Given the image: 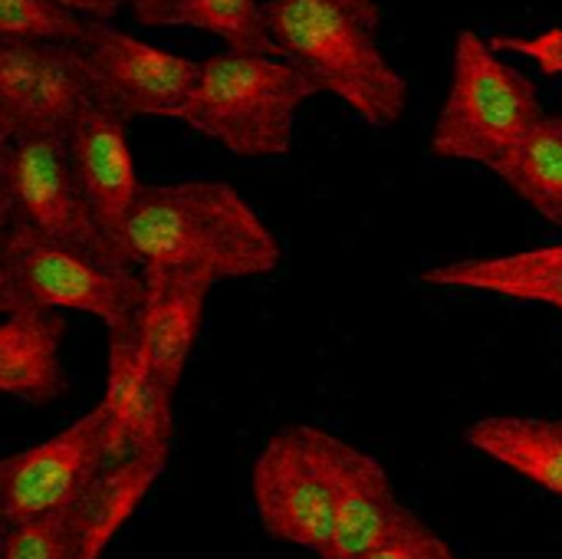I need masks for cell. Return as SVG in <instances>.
<instances>
[{"label": "cell", "instance_id": "cell-1", "mask_svg": "<svg viewBox=\"0 0 562 559\" xmlns=\"http://www.w3.org/2000/svg\"><path fill=\"white\" fill-rule=\"evenodd\" d=\"M135 267H178L217 280L263 277L283 250L257 208L227 181L142 185L122 231Z\"/></svg>", "mask_w": 562, "mask_h": 559}, {"label": "cell", "instance_id": "cell-2", "mask_svg": "<svg viewBox=\"0 0 562 559\" xmlns=\"http://www.w3.org/2000/svg\"><path fill=\"white\" fill-rule=\"evenodd\" d=\"M263 26L280 59L366 125L389 128L408 109V79L382 49L375 0H267Z\"/></svg>", "mask_w": 562, "mask_h": 559}, {"label": "cell", "instance_id": "cell-3", "mask_svg": "<svg viewBox=\"0 0 562 559\" xmlns=\"http://www.w3.org/2000/svg\"><path fill=\"white\" fill-rule=\"evenodd\" d=\"M313 96L319 89L286 59L224 49L198 63L178 122L237 158H283L293 148L300 109Z\"/></svg>", "mask_w": 562, "mask_h": 559}, {"label": "cell", "instance_id": "cell-4", "mask_svg": "<svg viewBox=\"0 0 562 559\" xmlns=\"http://www.w3.org/2000/svg\"><path fill=\"white\" fill-rule=\"evenodd\" d=\"M543 115L537 86L494 53L487 36L461 30L454 36L451 86L428 152L445 161L481 165L501 178Z\"/></svg>", "mask_w": 562, "mask_h": 559}, {"label": "cell", "instance_id": "cell-5", "mask_svg": "<svg viewBox=\"0 0 562 559\" xmlns=\"http://www.w3.org/2000/svg\"><path fill=\"white\" fill-rule=\"evenodd\" d=\"M0 264L7 283L3 316L20 306L53 313L72 310L89 313L112 329L132 323L142 303V273L135 267L99 260L23 224H10L3 231Z\"/></svg>", "mask_w": 562, "mask_h": 559}, {"label": "cell", "instance_id": "cell-6", "mask_svg": "<svg viewBox=\"0 0 562 559\" xmlns=\"http://www.w3.org/2000/svg\"><path fill=\"white\" fill-rule=\"evenodd\" d=\"M165 461L168 458L158 455L112 461L99 481L66 507L7 527L0 559H102L155 488Z\"/></svg>", "mask_w": 562, "mask_h": 559}, {"label": "cell", "instance_id": "cell-7", "mask_svg": "<svg viewBox=\"0 0 562 559\" xmlns=\"http://www.w3.org/2000/svg\"><path fill=\"white\" fill-rule=\"evenodd\" d=\"M72 46L86 69L89 102L122 122L178 119L198 79V59L145 43L112 26V20H89Z\"/></svg>", "mask_w": 562, "mask_h": 559}, {"label": "cell", "instance_id": "cell-8", "mask_svg": "<svg viewBox=\"0 0 562 559\" xmlns=\"http://www.w3.org/2000/svg\"><path fill=\"white\" fill-rule=\"evenodd\" d=\"M250 494L260 527L290 547L326 559L333 540V488L316 425L277 432L254 461Z\"/></svg>", "mask_w": 562, "mask_h": 559}, {"label": "cell", "instance_id": "cell-9", "mask_svg": "<svg viewBox=\"0 0 562 559\" xmlns=\"http://www.w3.org/2000/svg\"><path fill=\"white\" fill-rule=\"evenodd\" d=\"M119 461L109 425L95 405L53 438L0 458V517L7 527L43 517L86 494Z\"/></svg>", "mask_w": 562, "mask_h": 559}, {"label": "cell", "instance_id": "cell-10", "mask_svg": "<svg viewBox=\"0 0 562 559\" xmlns=\"http://www.w3.org/2000/svg\"><path fill=\"white\" fill-rule=\"evenodd\" d=\"M10 224H23L99 260L135 267L95 224L76 185L63 135H26L10 142Z\"/></svg>", "mask_w": 562, "mask_h": 559}, {"label": "cell", "instance_id": "cell-11", "mask_svg": "<svg viewBox=\"0 0 562 559\" xmlns=\"http://www.w3.org/2000/svg\"><path fill=\"white\" fill-rule=\"evenodd\" d=\"M89 102V82L72 43L0 40V138L63 135Z\"/></svg>", "mask_w": 562, "mask_h": 559}, {"label": "cell", "instance_id": "cell-12", "mask_svg": "<svg viewBox=\"0 0 562 559\" xmlns=\"http://www.w3.org/2000/svg\"><path fill=\"white\" fill-rule=\"evenodd\" d=\"M316 441L333 488V540L326 559H362L405 517L389 471L369 451L316 425Z\"/></svg>", "mask_w": 562, "mask_h": 559}, {"label": "cell", "instance_id": "cell-13", "mask_svg": "<svg viewBox=\"0 0 562 559\" xmlns=\"http://www.w3.org/2000/svg\"><path fill=\"white\" fill-rule=\"evenodd\" d=\"M63 142L76 185L95 224L119 250H125L122 231L142 191L132 145H128V122H122L119 115H112L95 102H86L66 125Z\"/></svg>", "mask_w": 562, "mask_h": 559}, {"label": "cell", "instance_id": "cell-14", "mask_svg": "<svg viewBox=\"0 0 562 559\" xmlns=\"http://www.w3.org/2000/svg\"><path fill=\"white\" fill-rule=\"evenodd\" d=\"M142 303L135 313V336L148 372L175 395L194 356L204 306L214 280L178 267H138Z\"/></svg>", "mask_w": 562, "mask_h": 559}, {"label": "cell", "instance_id": "cell-15", "mask_svg": "<svg viewBox=\"0 0 562 559\" xmlns=\"http://www.w3.org/2000/svg\"><path fill=\"white\" fill-rule=\"evenodd\" d=\"M171 392L148 372L138 349L135 320L109 329V366H105V395L99 402L115 458L158 455L171 451Z\"/></svg>", "mask_w": 562, "mask_h": 559}, {"label": "cell", "instance_id": "cell-16", "mask_svg": "<svg viewBox=\"0 0 562 559\" xmlns=\"http://www.w3.org/2000/svg\"><path fill=\"white\" fill-rule=\"evenodd\" d=\"M66 320L53 310L20 306L0 323V395L20 402H56L66 392L63 372Z\"/></svg>", "mask_w": 562, "mask_h": 559}, {"label": "cell", "instance_id": "cell-17", "mask_svg": "<svg viewBox=\"0 0 562 559\" xmlns=\"http://www.w3.org/2000/svg\"><path fill=\"white\" fill-rule=\"evenodd\" d=\"M428 287L494 293L520 303H547L562 310V244H547L504 257H471L428 267L422 273Z\"/></svg>", "mask_w": 562, "mask_h": 559}, {"label": "cell", "instance_id": "cell-18", "mask_svg": "<svg viewBox=\"0 0 562 559\" xmlns=\"http://www.w3.org/2000/svg\"><path fill=\"white\" fill-rule=\"evenodd\" d=\"M464 441L562 501V418L491 415L474 422Z\"/></svg>", "mask_w": 562, "mask_h": 559}, {"label": "cell", "instance_id": "cell-19", "mask_svg": "<svg viewBox=\"0 0 562 559\" xmlns=\"http://www.w3.org/2000/svg\"><path fill=\"white\" fill-rule=\"evenodd\" d=\"M501 181L543 221L562 227V112L540 119Z\"/></svg>", "mask_w": 562, "mask_h": 559}, {"label": "cell", "instance_id": "cell-20", "mask_svg": "<svg viewBox=\"0 0 562 559\" xmlns=\"http://www.w3.org/2000/svg\"><path fill=\"white\" fill-rule=\"evenodd\" d=\"M165 26H191L217 36L227 53H257L277 56L260 0H171Z\"/></svg>", "mask_w": 562, "mask_h": 559}, {"label": "cell", "instance_id": "cell-21", "mask_svg": "<svg viewBox=\"0 0 562 559\" xmlns=\"http://www.w3.org/2000/svg\"><path fill=\"white\" fill-rule=\"evenodd\" d=\"M89 20L49 0H0L3 43H79Z\"/></svg>", "mask_w": 562, "mask_h": 559}, {"label": "cell", "instance_id": "cell-22", "mask_svg": "<svg viewBox=\"0 0 562 559\" xmlns=\"http://www.w3.org/2000/svg\"><path fill=\"white\" fill-rule=\"evenodd\" d=\"M362 559H458L451 544L435 534L415 511H405V517L398 521V527L379 544L372 547Z\"/></svg>", "mask_w": 562, "mask_h": 559}, {"label": "cell", "instance_id": "cell-23", "mask_svg": "<svg viewBox=\"0 0 562 559\" xmlns=\"http://www.w3.org/2000/svg\"><path fill=\"white\" fill-rule=\"evenodd\" d=\"M487 46L494 53H514L540 66L543 76H562V26H550L537 36H514V33H497L487 36Z\"/></svg>", "mask_w": 562, "mask_h": 559}, {"label": "cell", "instance_id": "cell-24", "mask_svg": "<svg viewBox=\"0 0 562 559\" xmlns=\"http://www.w3.org/2000/svg\"><path fill=\"white\" fill-rule=\"evenodd\" d=\"M49 3H56L63 10H72V13L86 16V20H112L125 7V0H49Z\"/></svg>", "mask_w": 562, "mask_h": 559}, {"label": "cell", "instance_id": "cell-25", "mask_svg": "<svg viewBox=\"0 0 562 559\" xmlns=\"http://www.w3.org/2000/svg\"><path fill=\"white\" fill-rule=\"evenodd\" d=\"M13 211H10V142L0 138V237L10 227Z\"/></svg>", "mask_w": 562, "mask_h": 559}, {"label": "cell", "instance_id": "cell-26", "mask_svg": "<svg viewBox=\"0 0 562 559\" xmlns=\"http://www.w3.org/2000/svg\"><path fill=\"white\" fill-rule=\"evenodd\" d=\"M125 7L132 10V16L142 26H165V16L171 10V0H125Z\"/></svg>", "mask_w": 562, "mask_h": 559}, {"label": "cell", "instance_id": "cell-27", "mask_svg": "<svg viewBox=\"0 0 562 559\" xmlns=\"http://www.w3.org/2000/svg\"><path fill=\"white\" fill-rule=\"evenodd\" d=\"M3 306H7V283H3V264H0V316H3Z\"/></svg>", "mask_w": 562, "mask_h": 559}, {"label": "cell", "instance_id": "cell-28", "mask_svg": "<svg viewBox=\"0 0 562 559\" xmlns=\"http://www.w3.org/2000/svg\"><path fill=\"white\" fill-rule=\"evenodd\" d=\"M3 534H7V524H3V517H0V544H3Z\"/></svg>", "mask_w": 562, "mask_h": 559}]
</instances>
